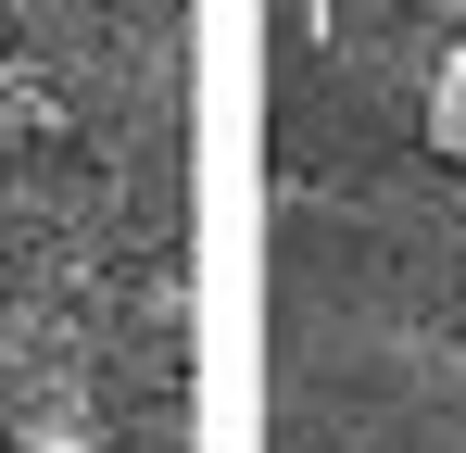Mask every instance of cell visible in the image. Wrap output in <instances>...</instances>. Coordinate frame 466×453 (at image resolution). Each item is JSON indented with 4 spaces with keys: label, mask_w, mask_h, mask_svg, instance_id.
Masks as SVG:
<instances>
[{
    "label": "cell",
    "mask_w": 466,
    "mask_h": 453,
    "mask_svg": "<svg viewBox=\"0 0 466 453\" xmlns=\"http://www.w3.org/2000/svg\"><path fill=\"white\" fill-rule=\"evenodd\" d=\"M441 13H466V0H441Z\"/></svg>",
    "instance_id": "obj_2"
},
{
    "label": "cell",
    "mask_w": 466,
    "mask_h": 453,
    "mask_svg": "<svg viewBox=\"0 0 466 453\" xmlns=\"http://www.w3.org/2000/svg\"><path fill=\"white\" fill-rule=\"evenodd\" d=\"M429 151L466 176V38L441 51V76H429Z\"/></svg>",
    "instance_id": "obj_1"
}]
</instances>
